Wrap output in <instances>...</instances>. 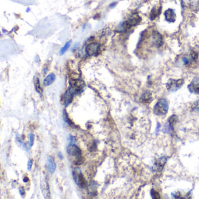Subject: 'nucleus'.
<instances>
[{"label":"nucleus","mask_w":199,"mask_h":199,"mask_svg":"<svg viewBox=\"0 0 199 199\" xmlns=\"http://www.w3.org/2000/svg\"><path fill=\"white\" fill-rule=\"evenodd\" d=\"M67 151L68 155L74 158V164L80 165L83 162V158L82 156V151L76 145L74 144H70L67 147Z\"/></svg>","instance_id":"f257e3e1"},{"label":"nucleus","mask_w":199,"mask_h":199,"mask_svg":"<svg viewBox=\"0 0 199 199\" xmlns=\"http://www.w3.org/2000/svg\"><path fill=\"white\" fill-rule=\"evenodd\" d=\"M168 110V103L165 99H160L158 101L154 107V112L157 115H165Z\"/></svg>","instance_id":"f03ea898"},{"label":"nucleus","mask_w":199,"mask_h":199,"mask_svg":"<svg viewBox=\"0 0 199 199\" xmlns=\"http://www.w3.org/2000/svg\"><path fill=\"white\" fill-rule=\"evenodd\" d=\"M184 83V80L183 79H170L166 83V87L168 91L175 92L179 90Z\"/></svg>","instance_id":"7ed1b4c3"},{"label":"nucleus","mask_w":199,"mask_h":199,"mask_svg":"<svg viewBox=\"0 0 199 199\" xmlns=\"http://www.w3.org/2000/svg\"><path fill=\"white\" fill-rule=\"evenodd\" d=\"M72 175L74 177V179L75 183L81 187L84 188L87 186V183L86 180L84 178L82 174L81 173V170L78 169H75L72 172Z\"/></svg>","instance_id":"20e7f679"},{"label":"nucleus","mask_w":199,"mask_h":199,"mask_svg":"<svg viewBox=\"0 0 199 199\" xmlns=\"http://www.w3.org/2000/svg\"><path fill=\"white\" fill-rule=\"evenodd\" d=\"M75 92H77L75 90L71 87L64 94L62 98V101L66 106H68L72 102Z\"/></svg>","instance_id":"39448f33"},{"label":"nucleus","mask_w":199,"mask_h":199,"mask_svg":"<svg viewBox=\"0 0 199 199\" xmlns=\"http://www.w3.org/2000/svg\"><path fill=\"white\" fill-rule=\"evenodd\" d=\"M99 50L100 44L98 43H91L86 47V52L90 56L97 55L99 52Z\"/></svg>","instance_id":"423d86ee"},{"label":"nucleus","mask_w":199,"mask_h":199,"mask_svg":"<svg viewBox=\"0 0 199 199\" xmlns=\"http://www.w3.org/2000/svg\"><path fill=\"white\" fill-rule=\"evenodd\" d=\"M70 83L71 87L73 88L77 92H79L82 90L85 85L83 81L80 79H72L70 81Z\"/></svg>","instance_id":"0eeeda50"},{"label":"nucleus","mask_w":199,"mask_h":199,"mask_svg":"<svg viewBox=\"0 0 199 199\" xmlns=\"http://www.w3.org/2000/svg\"><path fill=\"white\" fill-rule=\"evenodd\" d=\"M189 91L193 94H199V82L195 79L188 85Z\"/></svg>","instance_id":"6e6552de"},{"label":"nucleus","mask_w":199,"mask_h":199,"mask_svg":"<svg viewBox=\"0 0 199 199\" xmlns=\"http://www.w3.org/2000/svg\"><path fill=\"white\" fill-rule=\"evenodd\" d=\"M140 101L141 102H143L145 104L150 103L152 101V92L150 91H145L143 94H142Z\"/></svg>","instance_id":"1a4fd4ad"},{"label":"nucleus","mask_w":199,"mask_h":199,"mask_svg":"<svg viewBox=\"0 0 199 199\" xmlns=\"http://www.w3.org/2000/svg\"><path fill=\"white\" fill-rule=\"evenodd\" d=\"M56 168V163L54 159L51 157L49 156L47 159V170L50 174H53L55 172Z\"/></svg>","instance_id":"9d476101"},{"label":"nucleus","mask_w":199,"mask_h":199,"mask_svg":"<svg viewBox=\"0 0 199 199\" xmlns=\"http://www.w3.org/2000/svg\"><path fill=\"white\" fill-rule=\"evenodd\" d=\"M166 161V158L164 157L159 158L154 165V169L155 171H161L164 166Z\"/></svg>","instance_id":"9b49d317"},{"label":"nucleus","mask_w":199,"mask_h":199,"mask_svg":"<svg viewBox=\"0 0 199 199\" xmlns=\"http://www.w3.org/2000/svg\"><path fill=\"white\" fill-rule=\"evenodd\" d=\"M165 19L169 22H174L176 19V14L172 9H168L165 12Z\"/></svg>","instance_id":"f8f14e48"},{"label":"nucleus","mask_w":199,"mask_h":199,"mask_svg":"<svg viewBox=\"0 0 199 199\" xmlns=\"http://www.w3.org/2000/svg\"><path fill=\"white\" fill-rule=\"evenodd\" d=\"M141 18L138 14H133L127 21L132 27L133 26L138 25L141 22Z\"/></svg>","instance_id":"ddd939ff"},{"label":"nucleus","mask_w":199,"mask_h":199,"mask_svg":"<svg viewBox=\"0 0 199 199\" xmlns=\"http://www.w3.org/2000/svg\"><path fill=\"white\" fill-rule=\"evenodd\" d=\"M152 37H153L154 43H155L157 47H160L162 45V43H163L162 38V36L159 33H158L157 31H154L152 34Z\"/></svg>","instance_id":"4468645a"},{"label":"nucleus","mask_w":199,"mask_h":199,"mask_svg":"<svg viewBox=\"0 0 199 199\" xmlns=\"http://www.w3.org/2000/svg\"><path fill=\"white\" fill-rule=\"evenodd\" d=\"M55 79V76L54 74L51 73L49 75H48L46 78L44 79L43 81V84L44 86H49L51 83L54 82Z\"/></svg>","instance_id":"2eb2a0df"},{"label":"nucleus","mask_w":199,"mask_h":199,"mask_svg":"<svg viewBox=\"0 0 199 199\" xmlns=\"http://www.w3.org/2000/svg\"><path fill=\"white\" fill-rule=\"evenodd\" d=\"M161 7H159V8H157V7H154L151 12L150 14V18L151 19H155L160 14L161 12Z\"/></svg>","instance_id":"dca6fc26"},{"label":"nucleus","mask_w":199,"mask_h":199,"mask_svg":"<svg viewBox=\"0 0 199 199\" xmlns=\"http://www.w3.org/2000/svg\"><path fill=\"white\" fill-rule=\"evenodd\" d=\"M34 85H35V88L36 92L39 94H42L43 92V90L40 86L39 79L37 77H35L34 78Z\"/></svg>","instance_id":"f3484780"},{"label":"nucleus","mask_w":199,"mask_h":199,"mask_svg":"<svg viewBox=\"0 0 199 199\" xmlns=\"http://www.w3.org/2000/svg\"><path fill=\"white\" fill-rule=\"evenodd\" d=\"M63 119H64L65 122H66L69 126H70L71 127H75V125L74 124V123L69 118L67 113V111H66V110L65 109L63 111Z\"/></svg>","instance_id":"a211bd4d"},{"label":"nucleus","mask_w":199,"mask_h":199,"mask_svg":"<svg viewBox=\"0 0 199 199\" xmlns=\"http://www.w3.org/2000/svg\"><path fill=\"white\" fill-rule=\"evenodd\" d=\"M71 42V40H70V41H68V42H67V43H66V44L64 46V47L62 48V49H61V50H60V55L64 54L66 53V51H67V50L68 49V48H69L70 46Z\"/></svg>","instance_id":"6ab92c4d"},{"label":"nucleus","mask_w":199,"mask_h":199,"mask_svg":"<svg viewBox=\"0 0 199 199\" xmlns=\"http://www.w3.org/2000/svg\"><path fill=\"white\" fill-rule=\"evenodd\" d=\"M16 141L18 143V144H19L25 150L27 151V148L26 145L23 143V142L22 141V140L19 138V137L18 135H16Z\"/></svg>","instance_id":"aec40b11"},{"label":"nucleus","mask_w":199,"mask_h":199,"mask_svg":"<svg viewBox=\"0 0 199 199\" xmlns=\"http://www.w3.org/2000/svg\"><path fill=\"white\" fill-rule=\"evenodd\" d=\"M190 57H191V60L193 62H196L198 59V54L195 51H192L191 53L190 54Z\"/></svg>","instance_id":"412c9836"},{"label":"nucleus","mask_w":199,"mask_h":199,"mask_svg":"<svg viewBox=\"0 0 199 199\" xmlns=\"http://www.w3.org/2000/svg\"><path fill=\"white\" fill-rule=\"evenodd\" d=\"M29 145H30V147H32L34 144V139H35V137H34V135L32 134V133H31L29 134Z\"/></svg>","instance_id":"4be33fe9"},{"label":"nucleus","mask_w":199,"mask_h":199,"mask_svg":"<svg viewBox=\"0 0 199 199\" xmlns=\"http://www.w3.org/2000/svg\"><path fill=\"white\" fill-rule=\"evenodd\" d=\"M176 119H177V117H176L175 115L172 116L170 118V119H169V123H170V124H171V125L174 124L176 122Z\"/></svg>","instance_id":"5701e85b"},{"label":"nucleus","mask_w":199,"mask_h":199,"mask_svg":"<svg viewBox=\"0 0 199 199\" xmlns=\"http://www.w3.org/2000/svg\"><path fill=\"white\" fill-rule=\"evenodd\" d=\"M32 165H33V161L32 159H29L27 162V170H31V168L32 167Z\"/></svg>","instance_id":"b1692460"},{"label":"nucleus","mask_w":199,"mask_h":199,"mask_svg":"<svg viewBox=\"0 0 199 199\" xmlns=\"http://www.w3.org/2000/svg\"><path fill=\"white\" fill-rule=\"evenodd\" d=\"M191 4L194 6L199 5V0H190Z\"/></svg>","instance_id":"393cba45"},{"label":"nucleus","mask_w":199,"mask_h":199,"mask_svg":"<svg viewBox=\"0 0 199 199\" xmlns=\"http://www.w3.org/2000/svg\"><path fill=\"white\" fill-rule=\"evenodd\" d=\"M19 193L21 194V196H22V197H23L25 195V189L23 188V187L22 186H21L19 187Z\"/></svg>","instance_id":"a878e982"},{"label":"nucleus","mask_w":199,"mask_h":199,"mask_svg":"<svg viewBox=\"0 0 199 199\" xmlns=\"http://www.w3.org/2000/svg\"><path fill=\"white\" fill-rule=\"evenodd\" d=\"M151 194H152L153 198H159V194H158V193H157L156 191H154L153 190H152V191H151Z\"/></svg>","instance_id":"bb28decb"},{"label":"nucleus","mask_w":199,"mask_h":199,"mask_svg":"<svg viewBox=\"0 0 199 199\" xmlns=\"http://www.w3.org/2000/svg\"><path fill=\"white\" fill-rule=\"evenodd\" d=\"M69 141H70V144H73L75 142V138L74 137L71 136V135H69Z\"/></svg>","instance_id":"cd10ccee"},{"label":"nucleus","mask_w":199,"mask_h":199,"mask_svg":"<svg viewBox=\"0 0 199 199\" xmlns=\"http://www.w3.org/2000/svg\"><path fill=\"white\" fill-rule=\"evenodd\" d=\"M194 109H196L199 111V101L195 102L194 105Z\"/></svg>","instance_id":"c85d7f7f"},{"label":"nucleus","mask_w":199,"mask_h":199,"mask_svg":"<svg viewBox=\"0 0 199 199\" xmlns=\"http://www.w3.org/2000/svg\"><path fill=\"white\" fill-rule=\"evenodd\" d=\"M23 181L24 182L26 183V182H27L28 181H29V178H28V177H24V178H23Z\"/></svg>","instance_id":"c756f323"},{"label":"nucleus","mask_w":199,"mask_h":199,"mask_svg":"<svg viewBox=\"0 0 199 199\" xmlns=\"http://www.w3.org/2000/svg\"><path fill=\"white\" fill-rule=\"evenodd\" d=\"M58 155H59V158H60V159H63V156L62 154L60 152H59Z\"/></svg>","instance_id":"7c9ffc66"},{"label":"nucleus","mask_w":199,"mask_h":199,"mask_svg":"<svg viewBox=\"0 0 199 199\" xmlns=\"http://www.w3.org/2000/svg\"><path fill=\"white\" fill-rule=\"evenodd\" d=\"M116 3H113V4H110V7H113L116 5Z\"/></svg>","instance_id":"2f4dec72"}]
</instances>
